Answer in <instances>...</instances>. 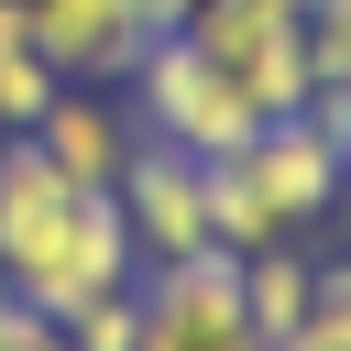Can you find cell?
<instances>
[{"instance_id": "6da1fadb", "label": "cell", "mask_w": 351, "mask_h": 351, "mask_svg": "<svg viewBox=\"0 0 351 351\" xmlns=\"http://www.w3.org/2000/svg\"><path fill=\"white\" fill-rule=\"evenodd\" d=\"M121 88H132V132H154V143H176V154H197V165H219V154H241V143L263 132L252 99H241L186 33H154Z\"/></svg>"}, {"instance_id": "7c38bea8", "label": "cell", "mask_w": 351, "mask_h": 351, "mask_svg": "<svg viewBox=\"0 0 351 351\" xmlns=\"http://www.w3.org/2000/svg\"><path fill=\"white\" fill-rule=\"evenodd\" d=\"M307 329H318V340H351V252L318 263V285H307Z\"/></svg>"}, {"instance_id": "5b68a950", "label": "cell", "mask_w": 351, "mask_h": 351, "mask_svg": "<svg viewBox=\"0 0 351 351\" xmlns=\"http://www.w3.org/2000/svg\"><path fill=\"white\" fill-rule=\"evenodd\" d=\"M121 219H132V252L143 263H186V252H208L219 241V219H208V165L197 154H176V143H132V165H121Z\"/></svg>"}, {"instance_id": "277c9868", "label": "cell", "mask_w": 351, "mask_h": 351, "mask_svg": "<svg viewBox=\"0 0 351 351\" xmlns=\"http://www.w3.org/2000/svg\"><path fill=\"white\" fill-rule=\"evenodd\" d=\"M230 165H241V186L263 197V219H274L285 241H296V230H318V219L340 208V176H351V154H340V143H329V132H318L307 110L263 121V132H252V143H241Z\"/></svg>"}, {"instance_id": "ba28073f", "label": "cell", "mask_w": 351, "mask_h": 351, "mask_svg": "<svg viewBox=\"0 0 351 351\" xmlns=\"http://www.w3.org/2000/svg\"><path fill=\"white\" fill-rule=\"evenodd\" d=\"M307 285H318V263H307L296 241L241 252V318H252V340H263V351H285V340L307 329Z\"/></svg>"}, {"instance_id": "e0dca14e", "label": "cell", "mask_w": 351, "mask_h": 351, "mask_svg": "<svg viewBox=\"0 0 351 351\" xmlns=\"http://www.w3.org/2000/svg\"><path fill=\"white\" fill-rule=\"evenodd\" d=\"M329 219H340V230H351V176H340V208H329Z\"/></svg>"}, {"instance_id": "4fadbf2b", "label": "cell", "mask_w": 351, "mask_h": 351, "mask_svg": "<svg viewBox=\"0 0 351 351\" xmlns=\"http://www.w3.org/2000/svg\"><path fill=\"white\" fill-rule=\"evenodd\" d=\"M0 351H77V340H66V318H44V307H22V318L0 329Z\"/></svg>"}, {"instance_id": "30bf717a", "label": "cell", "mask_w": 351, "mask_h": 351, "mask_svg": "<svg viewBox=\"0 0 351 351\" xmlns=\"http://www.w3.org/2000/svg\"><path fill=\"white\" fill-rule=\"evenodd\" d=\"M307 33V88H351V0H296Z\"/></svg>"}, {"instance_id": "8992f818", "label": "cell", "mask_w": 351, "mask_h": 351, "mask_svg": "<svg viewBox=\"0 0 351 351\" xmlns=\"http://www.w3.org/2000/svg\"><path fill=\"white\" fill-rule=\"evenodd\" d=\"M22 22H33L44 66H55L66 88H110V77H132V55L154 44L132 0H22Z\"/></svg>"}, {"instance_id": "9a60e30c", "label": "cell", "mask_w": 351, "mask_h": 351, "mask_svg": "<svg viewBox=\"0 0 351 351\" xmlns=\"http://www.w3.org/2000/svg\"><path fill=\"white\" fill-rule=\"evenodd\" d=\"M285 351H351V340H318V329H296V340H285Z\"/></svg>"}, {"instance_id": "5bb4252c", "label": "cell", "mask_w": 351, "mask_h": 351, "mask_svg": "<svg viewBox=\"0 0 351 351\" xmlns=\"http://www.w3.org/2000/svg\"><path fill=\"white\" fill-rule=\"evenodd\" d=\"M132 11H143V33H186V11H197V0H132Z\"/></svg>"}, {"instance_id": "9c48e42d", "label": "cell", "mask_w": 351, "mask_h": 351, "mask_svg": "<svg viewBox=\"0 0 351 351\" xmlns=\"http://www.w3.org/2000/svg\"><path fill=\"white\" fill-rule=\"evenodd\" d=\"M55 66H44V44H33V22H22V0H0V132H33L44 110H55Z\"/></svg>"}, {"instance_id": "3957f363", "label": "cell", "mask_w": 351, "mask_h": 351, "mask_svg": "<svg viewBox=\"0 0 351 351\" xmlns=\"http://www.w3.org/2000/svg\"><path fill=\"white\" fill-rule=\"evenodd\" d=\"M143 340L132 351H263L241 318V252H186V263H143Z\"/></svg>"}, {"instance_id": "8fae6325", "label": "cell", "mask_w": 351, "mask_h": 351, "mask_svg": "<svg viewBox=\"0 0 351 351\" xmlns=\"http://www.w3.org/2000/svg\"><path fill=\"white\" fill-rule=\"evenodd\" d=\"M66 340H77V351H132V340H143V285H110V296L66 307Z\"/></svg>"}, {"instance_id": "2e32d148", "label": "cell", "mask_w": 351, "mask_h": 351, "mask_svg": "<svg viewBox=\"0 0 351 351\" xmlns=\"http://www.w3.org/2000/svg\"><path fill=\"white\" fill-rule=\"evenodd\" d=\"M11 318H22V296H11V274H0V329H11Z\"/></svg>"}, {"instance_id": "7a4b0ae2", "label": "cell", "mask_w": 351, "mask_h": 351, "mask_svg": "<svg viewBox=\"0 0 351 351\" xmlns=\"http://www.w3.org/2000/svg\"><path fill=\"white\" fill-rule=\"evenodd\" d=\"M186 44L252 99V121L307 110V33H296V0H197V11H186Z\"/></svg>"}, {"instance_id": "52a82bcc", "label": "cell", "mask_w": 351, "mask_h": 351, "mask_svg": "<svg viewBox=\"0 0 351 351\" xmlns=\"http://www.w3.org/2000/svg\"><path fill=\"white\" fill-rule=\"evenodd\" d=\"M33 143H44L77 186H121V165H132L143 132H132V110H121L110 88H55V110L33 121Z\"/></svg>"}]
</instances>
